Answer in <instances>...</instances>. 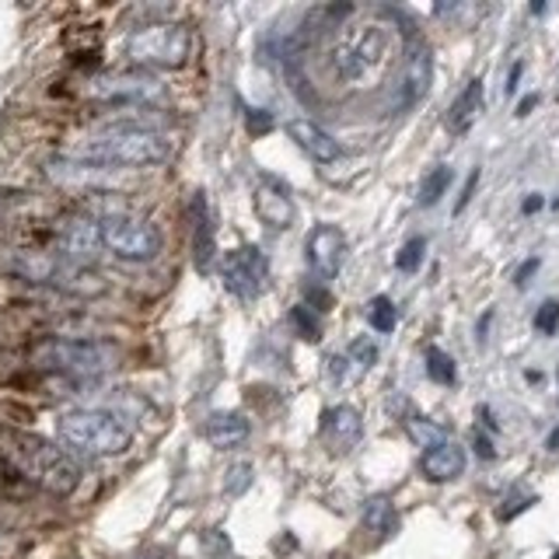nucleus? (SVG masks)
Returning a JSON list of instances; mask_svg holds the SVG:
<instances>
[{
  "label": "nucleus",
  "instance_id": "obj_1",
  "mask_svg": "<svg viewBox=\"0 0 559 559\" xmlns=\"http://www.w3.org/2000/svg\"><path fill=\"white\" fill-rule=\"evenodd\" d=\"M175 154V140L162 130L140 127V122H119L109 133L84 140V144L70 147L67 157L84 165H98V168H151V165H165Z\"/></svg>",
  "mask_w": 559,
  "mask_h": 559
},
{
  "label": "nucleus",
  "instance_id": "obj_2",
  "mask_svg": "<svg viewBox=\"0 0 559 559\" xmlns=\"http://www.w3.org/2000/svg\"><path fill=\"white\" fill-rule=\"evenodd\" d=\"M0 459L14 465L28 483L49 489V493L67 497L81 483V468L63 448L28 430H0Z\"/></svg>",
  "mask_w": 559,
  "mask_h": 559
},
{
  "label": "nucleus",
  "instance_id": "obj_3",
  "mask_svg": "<svg viewBox=\"0 0 559 559\" xmlns=\"http://www.w3.org/2000/svg\"><path fill=\"white\" fill-rule=\"evenodd\" d=\"M389 28L378 22L346 25L336 43L329 46V70L340 84H367L378 78V70L389 60Z\"/></svg>",
  "mask_w": 559,
  "mask_h": 559
},
{
  "label": "nucleus",
  "instance_id": "obj_4",
  "mask_svg": "<svg viewBox=\"0 0 559 559\" xmlns=\"http://www.w3.org/2000/svg\"><path fill=\"white\" fill-rule=\"evenodd\" d=\"M57 433L67 448L92 454V459H109L122 454L133 441L130 424L109 409H74L57 419Z\"/></svg>",
  "mask_w": 559,
  "mask_h": 559
},
{
  "label": "nucleus",
  "instance_id": "obj_5",
  "mask_svg": "<svg viewBox=\"0 0 559 559\" xmlns=\"http://www.w3.org/2000/svg\"><path fill=\"white\" fill-rule=\"evenodd\" d=\"M122 52H127L130 63L140 70L182 67L192 52V35H189V28L175 25V22H151V25H140L127 35Z\"/></svg>",
  "mask_w": 559,
  "mask_h": 559
},
{
  "label": "nucleus",
  "instance_id": "obj_6",
  "mask_svg": "<svg viewBox=\"0 0 559 559\" xmlns=\"http://www.w3.org/2000/svg\"><path fill=\"white\" fill-rule=\"evenodd\" d=\"M32 360L49 371H63V374H102L116 364V346L102 343V340H46L32 349Z\"/></svg>",
  "mask_w": 559,
  "mask_h": 559
},
{
  "label": "nucleus",
  "instance_id": "obj_7",
  "mask_svg": "<svg viewBox=\"0 0 559 559\" xmlns=\"http://www.w3.org/2000/svg\"><path fill=\"white\" fill-rule=\"evenodd\" d=\"M11 270L22 273L25 280H35V284H52L63 287L70 294H98L105 290L102 276H95L87 266H78V262L63 259L60 252H14Z\"/></svg>",
  "mask_w": 559,
  "mask_h": 559
},
{
  "label": "nucleus",
  "instance_id": "obj_8",
  "mask_svg": "<svg viewBox=\"0 0 559 559\" xmlns=\"http://www.w3.org/2000/svg\"><path fill=\"white\" fill-rule=\"evenodd\" d=\"M102 227V245L109 249L116 259L127 262H151L157 252H162V231L133 214H109L98 221Z\"/></svg>",
  "mask_w": 559,
  "mask_h": 559
},
{
  "label": "nucleus",
  "instance_id": "obj_9",
  "mask_svg": "<svg viewBox=\"0 0 559 559\" xmlns=\"http://www.w3.org/2000/svg\"><path fill=\"white\" fill-rule=\"evenodd\" d=\"M87 98L95 102H109V105H154L165 98V81L154 78L151 70H109V74H98L87 81Z\"/></svg>",
  "mask_w": 559,
  "mask_h": 559
},
{
  "label": "nucleus",
  "instance_id": "obj_10",
  "mask_svg": "<svg viewBox=\"0 0 559 559\" xmlns=\"http://www.w3.org/2000/svg\"><path fill=\"white\" fill-rule=\"evenodd\" d=\"M433 84V57H430V46L427 43H413L406 49L399 67V78L392 87V112H409L416 109L419 102L427 98Z\"/></svg>",
  "mask_w": 559,
  "mask_h": 559
},
{
  "label": "nucleus",
  "instance_id": "obj_11",
  "mask_svg": "<svg viewBox=\"0 0 559 559\" xmlns=\"http://www.w3.org/2000/svg\"><path fill=\"white\" fill-rule=\"evenodd\" d=\"M221 276H224V287L231 290L241 301H252L262 290H266V280H270V259L255 245H241V249L227 252L221 262Z\"/></svg>",
  "mask_w": 559,
  "mask_h": 559
},
{
  "label": "nucleus",
  "instance_id": "obj_12",
  "mask_svg": "<svg viewBox=\"0 0 559 559\" xmlns=\"http://www.w3.org/2000/svg\"><path fill=\"white\" fill-rule=\"evenodd\" d=\"M57 241H60V255L78 262V266H87L105 245H102V227L95 217H67L57 227Z\"/></svg>",
  "mask_w": 559,
  "mask_h": 559
},
{
  "label": "nucleus",
  "instance_id": "obj_13",
  "mask_svg": "<svg viewBox=\"0 0 559 559\" xmlns=\"http://www.w3.org/2000/svg\"><path fill=\"white\" fill-rule=\"evenodd\" d=\"M305 249H308V266L314 270V276L332 280L343 266L346 238H343V231L336 224H319V227H311Z\"/></svg>",
  "mask_w": 559,
  "mask_h": 559
},
{
  "label": "nucleus",
  "instance_id": "obj_14",
  "mask_svg": "<svg viewBox=\"0 0 559 559\" xmlns=\"http://www.w3.org/2000/svg\"><path fill=\"white\" fill-rule=\"evenodd\" d=\"M360 437H364V416L360 409L354 406H329L322 413V441L332 448V451H349V448H357L360 444Z\"/></svg>",
  "mask_w": 559,
  "mask_h": 559
},
{
  "label": "nucleus",
  "instance_id": "obj_15",
  "mask_svg": "<svg viewBox=\"0 0 559 559\" xmlns=\"http://www.w3.org/2000/svg\"><path fill=\"white\" fill-rule=\"evenodd\" d=\"M287 136L311 157V162H319V165H332V162H340V157H343L340 140L332 133H325L322 127H314L311 119H290L287 122Z\"/></svg>",
  "mask_w": 559,
  "mask_h": 559
},
{
  "label": "nucleus",
  "instance_id": "obj_16",
  "mask_svg": "<svg viewBox=\"0 0 559 559\" xmlns=\"http://www.w3.org/2000/svg\"><path fill=\"white\" fill-rule=\"evenodd\" d=\"M419 472L430 479V483H451L459 479L465 472V448L459 441H441V444H430L419 454Z\"/></svg>",
  "mask_w": 559,
  "mask_h": 559
},
{
  "label": "nucleus",
  "instance_id": "obj_17",
  "mask_svg": "<svg viewBox=\"0 0 559 559\" xmlns=\"http://www.w3.org/2000/svg\"><path fill=\"white\" fill-rule=\"evenodd\" d=\"M255 210H259V217L273 227V231H284V227L294 224L290 189L280 186L276 179H262V186L255 189Z\"/></svg>",
  "mask_w": 559,
  "mask_h": 559
},
{
  "label": "nucleus",
  "instance_id": "obj_18",
  "mask_svg": "<svg viewBox=\"0 0 559 559\" xmlns=\"http://www.w3.org/2000/svg\"><path fill=\"white\" fill-rule=\"evenodd\" d=\"M203 433H206V441L214 444L217 451H231L241 441H249L252 427H249V419H245L241 413H214V416L206 419Z\"/></svg>",
  "mask_w": 559,
  "mask_h": 559
},
{
  "label": "nucleus",
  "instance_id": "obj_19",
  "mask_svg": "<svg viewBox=\"0 0 559 559\" xmlns=\"http://www.w3.org/2000/svg\"><path fill=\"white\" fill-rule=\"evenodd\" d=\"M483 112V81H468L465 84V92L454 98L451 105V112H448V130L451 133H468L472 130V122L479 119Z\"/></svg>",
  "mask_w": 559,
  "mask_h": 559
},
{
  "label": "nucleus",
  "instance_id": "obj_20",
  "mask_svg": "<svg viewBox=\"0 0 559 559\" xmlns=\"http://www.w3.org/2000/svg\"><path fill=\"white\" fill-rule=\"evenodd\" d=\"M364 528L374 532L378 538H389L399 532V511L389 497H371L364 503Z\"/></svg>",
  "mask_w": 559,
  "mask_h": 559
},
{
  "label": "nucleus",
  "instance_id": "obj_21",
  "mask_svg": "<svg viewBox=\"0 0 559 559\" xmlns=\"http://www.w3.org/2000/svg\"><path fill=\"white\" fill-rule=\"evenodd\" d=\"M192 217H197V266L210 270V262H214V224H210L203 197H197V203H192Z\"/></svg>",
  "mask_w": 559,
  "mask_h": 559
},
{
  "label": "nucleus",
  "instance_id": "obj_22",
  "mask_svg": "<svg viewBox=\"0 0 559 559\" xmlns=\"http://www.w3.org/2000/svg\"><path fill=\"white\" fill-rule=\"evenodd\" d=\"M451 182H454V171H451L448 165L430 168V171L424 175V182H419V197H416V203H419V206H433V203L441 200L444 192L451 189Z\"/></svg>",
  "mask_w": 559,
  "mask_h": 559
},
{
  "label": "nucleus",
  "instance_id": "obj_23",
  "mask_svg": "<svg viewBox=\"0 0 559 559\" xmlns=\"http://www.w3.org/2000/svg\"><path fill=\"white\" fill-rule=\"evenodd\" d=\"M427 378L437 381V384H454L459 381V364H454L444 349L430 346L427 349Z\"/></svg>",
  "mask_w": 559,
  "mask_h": 559
},
{
  "label": "nucleus",
  "instance_id": "obj_24",
  "mask_svg": "<svg viewBox=\"0 0 559 559\" xmlns=\"http://www.w3.org/2000/svg\"><path fill=\"white\" fill-rule=\"evenodd\" d=\"M367 322H371L374 332H381V336H389V332L395 329L399 322V314H395V305H392V297H374L371 305H367Z\"/></svg>",
  "mask_w": 559,
  "mask_h": 559
},
{
  "label": "nucleus",
  "instance_id": "obj_25",
  "mask_svg": "<svg viewBox=\"0 0 559 559\" xmlns=\"http://www.w3.org/2000/svg\"><path fill=\"white\" fill-rule=\"evenodd\" d=\"M424 255H427V238H424V235H416V238H409V241L399 249V255H395V270H399V273H416V270H419V262H424Z\"/></svg>",
  "mask_w": 559,
  "mask_h": 559
},
{
  "label": "nucleus",
  "instance_id": "obj_26",
  "mask_svg": "<svg viewBox=\"0 0 559 559\" xmlns=\"http://www.w3.org/2000/svg\"><path fill=\"white\" fill-rule=\"evenodd\" d=\"M374 360H378V346H374V340H371V336L354 340V346H349V354H346V364H357L360 371H371Z\"/></svg>",
  "mask_w": 559,
  "mask_h": 559
},
{
  "label": "nucleus",
  "instance_id": "obj_27",
  "mask_svg": "<svg viewBox=\"0 0 559 559\" xmlns=\"http://www.w3.org/2000/svg\"><path fill=\"white\" fill-rule=\"evenodd\" d=\"M406 430L416 437L419 444L424 448H430V444H441V441H448V430H441V427H433V424H427V419H419V416H413V419H406Z\"/></svg>",
  "mask_w": 559,
  "mask_h": 559
},
{
  "label": "nucleus",
  "instance_id": "obj_28",
  "mask_svg": "<svg viewBox=\"0 0 559 559\" xmlns=\"http://www.w3.org/2000/svg\"><path fill=\"white\" fill-rule=\"evenodd\" d=\"M252 472H255V468H252L249 462H235L231 468H227V476H224V489H227L231 497H241L245 489L252 486Z\"/></svg>",
  "mask_w": 559,
  "mask_h": 559
},
{
  "label": "nucleus",
  "instance_id": "obj_29",
  "mask_svg": "<svg viewBox=\"0 0 559 559\" xmlns=\"http://www.w3.org/2000/svg\"><path fill=\"white\" fill-rule=\"evenodd\" d=\"M556 329H559V301H542L535 311V332H542V336H556Z\"/></svg>",
  "mask_w": 559,
  "mask_h": 559
},
{
  "label": "nucleus",
  "instance_id": "obj_30",
  "mask_svg": "<svg viewBox=\"0 0 559 559\" xmlns=\"http://www.w3.org/2000/svg\"><path fill=\"white\" fill-rule=\"evenodd\" d=\"M290 322L297 325V332H301L305 340H319L322 325H319V319H314V311H311L308 305H297V308L290 311Z\"/></svg>",
  "mask_w": 559,
  "mask_h": 559
},
{
  "label": "nucleus",
  "instance_id": "obj_31",
  "mask_svg": "<svg viewBox=\"0 0 559 559\" xmlns=\"http://www.w3.org/2000/svg\"><path fill=\"white\" fill-rule=\"evenodd\" d=\"M472 448H476V454L483 462H489V459H497V444L489 441V437L483 433V430H472Z\"/></svg>",
  "mask_w": 559,
  "mask_h": 559
},
{
  "label": "nucleus",
  "instance_id": "obj_32",
  "mask_svg": "<svg viewBox=\"0 0 559 559\" xmlns=\"http://www.w3.org/2000/svg\"><path fill=\"white\" fill-rule=\"evenodd\" d=\"M305 297H308V308L311 311H329L332 308V294L325 287H308Z\"/></svg>",
  "mask_w": 559,
  "mask_h": 559
},
{
  "label": "nucleus",
  "instance_id": "obj_33",
  "mask_svg": "<svg viewBox=\"0 0 559 559\" xmlns=\"http://www.w3.org/2000/svg\"><path fill=\"white\" fill-rule=\"evenodd\" d=\"M532 503H535V497H511V500H507V507H500V511H497V518L500 521H511L518 511H528Z\"/></svg>",
  "mask_w": 559,
  "mask_h": 559
},
{
  "label": "nucleus",
  "instance_id": "obj_34",
  "mask_svg": "<svg viewBox=\"0 0 559 559\" xmlns=\"http://www.w3.org/2000/svg\"><path fill=\"white\" fill-rule=\"evenodd\" d=\"M245 116H249V130H252V133H266V130H273V116H270V112H262V109H249Z\"/></svg>",
  "mask_w": 559,
  "mask_h": 559
},
{
  "label": "nucleus",
  "instance_id": "obj_35",
  "mask_svg": "<svg viewBox=\"0 0 559 559\" xmlns=\"http://www.w3.org/2000/svg\"><path fill=\"white\" fill-rule=\"evenodd\" d=\"M476 182H479V168H472V171H468V186L462 189V197H459V203H454V214H462V210L468 206V200H472V192H476Z\"/></svg>",
  "mask_w": 559,
  "mask_h": 559
},
{
  "label": "nucleus",
  "instance_id": "obj_36",
  "mask_svg": "<svg viewBox=\"0 0 559 559\" xmlns=\"http://www.w3.org/2000/svg\"><path fill=\"white\" fill-rule=\"evenodd\" d=\"M538 266H542V262H538V259H528V262H524V266L518 270V276H514V284H518V287H528V284H532V276L538 273Z\"/></svg>",
  "mask_w": 559,
  "mask_h": 559
},
{
  "label": "nucleus",
  "instance_id": "obj_37",
  "mask_svg": "<svg viewBox=\"0 0 559 559\" xmlns=\"http://www.w3.org/2000/svg\"><path fill=\"white\" fill-rule=\"evenodd\" d=\"M542 206H546V200H542V192H532V197L521 203V214H528V217H532V214H538Z\"/></svg>",
  "mask_w": 559,
  "mask_h": 559
},
{
  "label": "nucleus",
  "instance_id": "obj_38",
  "mask_svg": "<svg viewBox=\"0 0 559 559\" xmlns=\"http://www.w3.org/2000/svg\"><path fill=\"white\" fill-rule=\"evenodd\" d=\"M521 74H524V60H518V63L511 67V78H507V95H514V92H518Z\"/></svg>",
  "mask_w": 559,
  "mask_h": 559
},
{
  "label": "nucleus",
  "instance_id": "obj_39",
  "mask_svg": "<svg viewBox=\"0 0 559 559\" xmlns=\"http://www.w3.org/2000/svg\"><path fill=\"white\" fill-rule=\"evenodd\" d=\"M489 322H493V308H489L483 319H479V325H476V336H479V343H486V332H489Z\"/></svg>",
  "mask_w": 559,
  "mask_h": 559
},
{
  "label": "nucleus",
  "instance_id": "obj_40",
  "mask_svg": "<svg viewBox=\"0 0 559 559\" xmlns=\"http://www.w3.org/2000/svg\"><path fill=\"white\" fill-rule=\"evenodd\" d=\"M535 105H538V95H528V98H524V102L518 105V116H528V112L535 109Z\"/></svg>",
  "mask_w": 559,
  "mask_h": 559
},
{
  "label": "nucleus",
  "instance_id": "obj_41",
  "mask_svg": "<svg viewBox=\"0 0 559 559\" xmlns=\"http://www.w3.org/2000/svg\"><path fill=\"white\" fill-rule=\"evenodd\" d=\"M546 448H549V451H559V427L546 437Z\"/></svg>",
  "mask_w": 559,
  "mask_h": 559
},
{
  "label": "nucleus",
  "instance_id": "obj_42",
  "mask_svg": "<svg viewBox=\"0 0 559 559\" xmlns=\"http://www.w3.org/2000/svg\"><path fill=\"white\" fill-rule=\"evenodd\" d=\"M552 559H559V552H556V556H552Z\"/></svg>",
  "mask_w": 559,
  "mask_h": 559
},
{
  "label": "nucleus",
  "instance_id": "obj_43",
  "mask_svg": "<svg viewBox=\"0 0 559 559\" xmlns=\"http://www.w3.org/2000/svg\"><path fill=\"white\" fill-rule=\"evenodd\" d=\"M556 378H559V371H556Z\"/></svg>",
  "mask_w": 559,
  "mask_h": 559
}]
</instances>
